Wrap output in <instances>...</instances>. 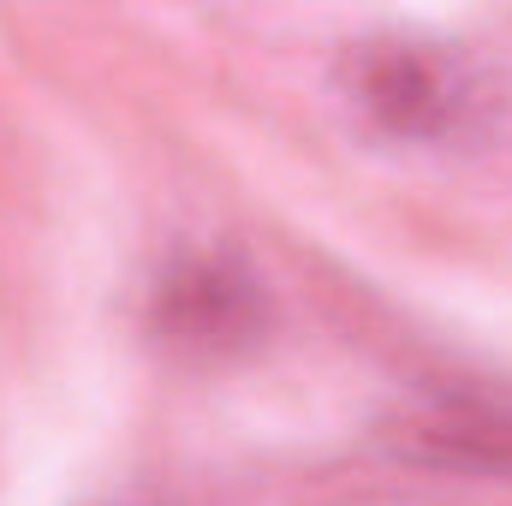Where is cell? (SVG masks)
<instances>
[{
  "instance_id": "obj_1",
  "label": "cell",
  "mask_w": 512,
  "mask_h": 506,
  "mask_svg": "<svg viewBox=\"0 0 512 506\" xmlns=\"http://www.w3.org/2000/svg\"><path fill=\"white\" fill-rule=\"evenodd\" d=\"M346 90H352L358 114L399 143H441V137L465 131L471 108H477V84H471L465 60L453 48L417 42V36L358 42V54L346 60Z\"/></svg>"
},
{
  "instance_id": "obj_2",
  "label": "cell",
  "mask_w": 512,
  "mask_h": 506,
  "mask_svg": "<svg viewBox=\"0 0 512 506\" xmlns=\"http://www.w3.org/2000/svg\"><path fill=\"white\" fill-rule=\"evenodd\" d=\"M155 334L191 358H233L268 328V298L233 256H185L161 274L149 304Z\"/></svg>"
},
{
  "instance_id": "obj_3",
  "label": "cell",
  "mask_w": 512,
  "mask_h": 506,
  "mask_svg": "<svg viewBox=\"0 0 512 506\" xmlns=\"http://www.w3.org/2000/svg\"><path fill=\"white\" fill-rule=\"evenodd\" d=\"M387 453L423 471L512 477V405L501 399H435L387 423Z\"/></svg>"
}]
</instances>
